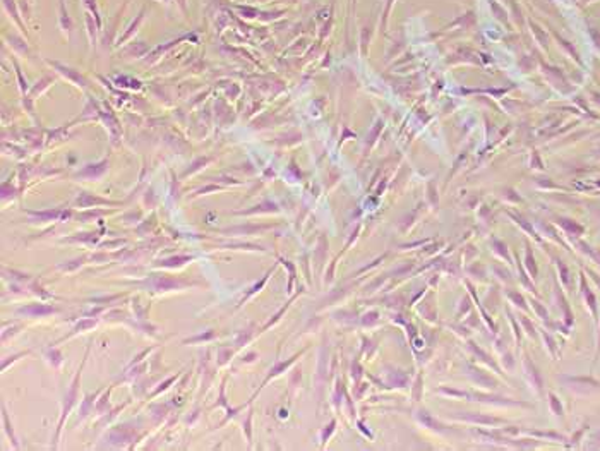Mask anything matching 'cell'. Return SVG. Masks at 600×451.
<instances>
[{
	"instance_id": "obj_10",
	"label": "cell",
	"mask_w": 600,
	"mask_h": 451,
	"mask_svg": "<svg viewBox=\"0 0 600 451\" xmlns=\"http://www.w3.org/2000/svg\"><path fill=\"white\" fill-rule=\"evenodd\" d=\"M144 16H146V7H142L141 11H139L137 14H136L134 21H132L131 24H129V28L125 29V33L122 35V36H119V40H117V47H120V45H125L129 40H131L132 36H134L136 33H137V31H139V26H141L142 21H144Z\"/></svg>"
},
{
	"instance_id": "obj_35",
	"label": "cell",
	"mask_w": 600,
	"mask_h": 451,
	"mask_svg": "<svg viewBox=\"0 0 600 451\" xmlns=\"http://www.w3.org/2000/svg\"><path fill=\"white\" fill-rule=\"evenodd\" d=\"M171 382H175V378H170V379H167V381H165V382H163V384H160V388H156V389H154V391H153V397H156V395H158V393H161V391H165V389H167V388H168V386H170V384H171Z\"/></svg>"
},
{
	"instance_id": "obj_37",
	"label": "cell",
	"mask_w": 600,
	"mask_h": 451,
	"mask_svg": "<svg viewBox=\"0 0 600 451\" xmlns=\"http://www.w3.org/2000/svg\"><path fill=\"white\" fill-rule=\"evenodd\" d=\"M29 352H21V353H17V355H12V357H9V360H4V362H2V369H7V365H9V362H14V360H17L19 357H24V355H28Z\"/></svg>"
},
{
	"instance_id": "obj_38",
	"label": "cell",
	"mask_w": 600,
	"mask_h": 451,
	"mask_svg": "<svg viewBox=\"0 0 600 451\" xmlns=\"http://www.w3.org/2000/svg\"><path fill=\"white\" fill-rule=\"evenodd\" d=\"M509 298H511L513 302H516V306H523V297H520L516 292H509Z\"/></svg>"
},
{
	"instance_id": "obj_33",
	"label": "cell",
	"mask_w": 600,
	"mask_h": 451,
	"mask_svg": "<svg viewBox=\"0 0 600 451\" xmlns=\"http://www.w3.org/2000/svg\"><path fill=\"white\" fill-rule=\"evenodd\" d=\"M377 317H379V314L377 312H367L364 316V319H362V324H364V326H369V324H374L376 321H377Z\"/></svg>"
},
{
	"instance_id": "obj_7",
	"label": "cell",
	"mask_w": 600,
	"mask_h": 451,
	"mask_svg": "<svg viewBox=\"0 0 600 451\" xmlns=\"http://www.w3.org/2000/svg\"><path fill=\"white\" fill-rule=\"evenodd\" d=\"M57 312V307L48 306V304H29V306L19 307V316H29V317H45L48 314Z\"/></svg>"
},
{
	"instance_id": "obj_39",
	"label": "cell",
	"mask_w": 600,
	"mask_h": 451,
	"mask_svg": "<svg viewBox=\"0 0 600 451\" xmlns=\"http://www.w3.org/2000/svg\"><path fill=\"white\" fill-rule=\"evenodd\" d=\"M353 367H355V371H359V364H357V362H353ZM359 378H360V372H355V381H359Z\"/></svg>"
},
{
	"instance_id": "obj_9",
	"label": "cell",
	"mask_w": 600,
	"mask_h": 451,
	"mask_svg": "<svg viewBox=\"0 0 600 451\" xmlns=\"http://www.w3.org/2000/svg\"><path fill=\"white\" fill-rule=\"evenodd\" d=\"M2 5H4V9H5V12L9 14V17L12 19V22L17 26L19 31L24 33V36L28 38V29H26V24H24V21H22L21 11L17 9V5H16L14 0H2Z\"/></svg>"
},
{
	"instance_id": "obj_23",
	"label": "cell",
	"mask_w": 600,
	"mask_h": 451,
	"mask_svg": "<svg viewBox=\"0 0 600 451\" xmlns=\"http://www.w3.org/2000/svg\"><path fill=\"white\" fill-rule=\"evenodd\" d=\"M47 359L50 360L53 367H60V365H62V362H64L62 353L58 352L57 348H53V347H50V348L47 350Z\"/></svg>"
},
{
	"instance_id": "obj_8",
	"label": "cell",
	"mask_w": 600,
	"mask_h": 451,
	"mask_svg": "<svg viewBox=\"0 0 600 451\" xmlns=\"http://www.w3.org/2000/svg\"><path fill=\"white\" fill-rule=\"evenodd\" d=\"M58 26L62 29V33L66 35L67 40H70L74 29V21L69 16V11L66 7V0H58Z\"/></svg>"
},
{
	"instance_id": "obj_20",
	"label": "cell",
	"mask_w": 600,
	"mask_h": 451,
	"mask_svg": "<svg viewBox=\"0 0 600 451\" xmlns=\"http://www.w3.org/2000/svg\"><path fill=\"white\" fill-rule=\"evenodd\" d=\"M184 40H189V35H187V36H180V38H177V40H171V41H168L167 45H163V47H158L156 50H153V53L149 55V62H153V60H156L158 57H160L161 53H165V52L167 50H170L171 47H175V45L177 43H180V41H184Z\"/></svg>"
},
{
	"instance_id": "obj_5",
	"label": "cell",
	"mask_w": 600,
	"mask_h": 451,
	"mask_svg": "<svg viewBox=\"0 0 600 451\" xmlns=\"http://www.w3.org/2000/svg\"><path fill=\"white\" fill-rule=\"evenodd\" d=\"M108 170V160H102V161H96V163H89L83 168V170L77 172L74 177L76 178H87V180H98L102 178L103 175L106 173Z\"/></svg>"
},
{
	"instance_id": "obj_32",
	"label": "cell",
	"mask_w": 600,
	"mask_h": 451,
	"mask_svg": "<svg viewBox=\"0 0 600 451\" xmlns=\"http://www.w3.org/2000/svg\"><path fill=\"white\" fill-rule=\"evenodd\" d=\"M216 336L215 331H207L206 335H197L190 340H186V343H196V342H206V340H213Z\"/></svg>"
},
{
	"instance_id": "obj_13",
	"label": "cell",
	"mask_w": 600,
	"mask_h": 451,
	"mask_svg": "<svg viewBox=\"0 0 600 451\" xmlns=\"http://www.w3.org/2000/svg\"><path fill=\"white\" fill-rule=\"evenodd\" d=\"M127 4H129V0H124V4H122V7L119 9V12H117V14H115V17L112 19V22H110V26H108V28H106V33H105V45H106V43H110V41L113 40V36H115V33H117V26H119L120 19H122V14H124V11H125V7H127Z\"/></svg>"
},
{
	"instance_id": "obj_14",
	"label": "cell",
	"mask_w": 600,
	"mask_h": 451,
	"mask_svg": "<svg viewBox=\"0 0 600 451\" xmlns=\"http://www.w3.org/2000/svg\"><path fill=\"white\" fill-rule=\"evenodd\" d=\"M300 355H302V353H297V355H293V357H291V359L285 360V362H278V364L274 365V367L271 369V371H269L268 378H266L264 381H262V386H261V388H264V386H266V382H268V381H271V379H273V378H276L278 374H281V372H285V369H288V367H290V365L293 364L295 360H297Z\"/></svg>"
},
{
	"instance_id": "obj_11",
	"label": "cell",
	"mask_w": 600,
	"mask_h": 451,
	"mask_svg": "<svg viewBox=\"0 0 600 451\" xmlns=\"http://www.w3.org/2000/svg\"><path fill=\"white\" fill-rule=\"evenodd\" d=\"M134 437H136V433L134 431H129L127 427H119V429L110 431V441H112L115 446L129 443V441H132Z\"/></svg>"
},
{
	"instance_id": "obj_3",
	"label": "cell",
	"mask_w": 600,
	"mask_h": 451,
	"mask_svg": "<svg viewBox=\"0 0 600 451\" xmlns=\"http://www.w3.org/2000/svg\"><path fill=\"white\" fill-rule=\"evenodd\" d=\"M26 215L29 216V222L47 223V222H58V220H69L72 213L69 209H43V211H33V209H26Z\"/></svg>"
},
{
	"instance_id": "obj_15",
	"label": "cell",
	"mask_w": 600,
	"mask_h": 451,
	"mask_svg": "<svg viewBox=\"0 0 600 451\" xmlns=\"http://www.w3.org/2000/svg\"><path fill=\"white\" fill-rule=\"evenodd\" d=\"M192 256H171V258L161 259L156 262V266H163V268H175V266H182L186 262L192 261Z\"/></svg>"
},
{
	"instance_id": "obj_29",
	"label": "cell",
	"mask_w": 600,
	"mask_h": 451,
	"mask_svg": "<svg viewBox=\"0 0 600 451\" xmlns=\"http://www.w3.org/2000/svg\"><path fill=\"white\" fill-rule=\"evenodd\" d=\"M2 415H4V426H5V431H7V434H9V436H11L12 444H14V448H19V444H17V437H16V436H14V433H12V426H11V424H9L7 412H5V408H2Z\"/></svg>"
},
{
	"instance_id": "obj_22",
	"label": "cell",
	"mask_w": 600,
	"mask_h": 451,
	"mask_svg": "<svg viewBox=\"0 0 600 451\" xmlns=\"http://www.w3.org/2000/svg\"><path fill=\"white\" fill-rule=\"evenodd\" d=\"M12 64H14V70H16V76H17V83H19V89H21V93H22V96L26 95V93L29 91V86H28V81H26V77L22 76V70H21V67H19V64L16 62L14 58H12Z\"/></svg>"
},
{
	"instance_id": "obj_4",
	"label": "cell",
	"mask_w": 600,
	"mask_h": 451,
	"mask_svg": "<svg viewBox=\"0 0 600 451\" xmlns=\"http://www.w3.org/2000/svg\"><path fill=\"white\" fill-rule=\"evenodd\" d=\"M142 287L149 288V290L153 292H168V290H175V288H182L184 281L180 280H173V278H168V277H160V275H153V277H149L148 280L142 281Z\"/></svg>"
},
{
	"instance_id": "obj_28",
	"label": "cell",
	"mask_w": 600,
	"mask_h": 451,
	"mask_svg": "<svg viewBox=\"0 0 600 451\" xmlns=\"http://www.w3.org/2000/svg\"><path fill=\"white\" fill-rule=\"evenodd\" d=\"M271 273H273V269H271V271H268V273H266V275H264V278H262V280H261V281H259V283H256V285H254V287H252V288H251V290H249V292H247V294H245V297H244V298H242V300H240V306H242V304H244V302H245V300H247V298H249V297H252V295H254V294H256V292H259V290H261V288H262V287H264L266 280H268V277H269V275H271Z\"/></svg>"
},
{
	"instance_id": "obj_34",
	"label": "cell",
	"mask_w": 600,
	"mask_h": 451,
	"mask_svg": "<svg viewBox=\"0 0 600 451\" xmlns=\"http://www.w3.org/2000/svg\"><path fill=\"white\" fill-rule=\"evenodd\" d=\"M335 426H336V422H335V420H331V424L327 426V429H324V431H323V443H326V441H327V437L331 436V433H333V431H335Z\"/></svg>"
},
{
	"instance_id": "obj_2",
	"label": "cell",
	"mask_w": 600,
	"mask_h": 451,
	"mask_svg": "<svg viewBox=\"0 0 600 451\" xmlns=\"http://www.w3.org/2000/svg\"><path fill=\"white\" fill-rule=\"evenodd\" d=\"M45 60H47L48 66L53 67L60 76L66 77V79L69 81V83H72L74 86L81 87V89H87V79L79 72V70L72 69V67L66 66V64H62V62H57V60H50V58H45Z\"/></svg>"
},
{
	"instance_id": "obj_18",
	"label": "cell",
	"mask_w": 600,
	"mask_h": 451,
	"mask_svg": "<svg viewBox=\"0 0 600 451\" xmlns=\"http://www.w3.org/2000/svg\"><path fill=\"white\" fill-rule=\"evenodd\" d=\"M4 36H5V40L9 41V45H11V47L14 48V50H17L21 55H28V53H29L28 45L24 43V40H22V38H17V36H14V35H7V33H5Z\"/></svg>"
},
{
	"instance_id": "obj_19",
	"label": "cell",
	"mask_w": 600,
	"mask_h": 451,
	"mask_svg": "<svg viewBox=\"0 0 600 451\" xmlns=\"http://www.w3.org/2000/svg\"><path fill=\"white\" fill-rule=\"evenodd\" d=\"M95 326H96V321H95V319H81L79 323H77L76 326L72 328V331H70L69 335H67L64 340L72 338V336L77 335V333H83L84 330H91V328H95Z\"/></svg>"
},
{
	"instance_id": "obj_30",
	"label": "cell",
	"mask_w": 600,
	"mask_h": 451,
	"mask_svg": "<svg viewBox=\"0 0 600 451\" xmlns=\"http://www.w3.org/2000/svg\"><path fill=\"white\" fill-rule=\"evenodd\" d=\"M29 4H31V2H28V0H19V11H21V16H22V19H31V7H29Z\"/></svg>"
},
{
	"instance_id": "obj_1",
	"label": "cell",
	"mask_w": 600,
	"mask_h": 451,
	"mask_svg": "<svg viewBox=\"0 0 600 451\" xmlns=\"http://www.w3.org/2000/svg\"><path fill=\"white\" fill-rule=\"evenodd\" d=\"M84 364H86V360H83V364H81V367L77 369L76 376H74L72 382H70L69 389H67L66 397H64L62 414H60V418H58V427H57V433H55V443H53V448L57 446V441H58V437H60V433H62V427H64V422H66V418L69 417V414H70V412H72V408L76 407V403H77V391H79L81 372H83Z\"/></svg>"
},
{
	"instance_id": "obj_24",
	"label": "cell",
	"mask_w": 600,
	"mask_h": 451,
	"mask_svg": "<svg viewBox=\"0 0 600 451\" xmlns=\"http://www.w3.org/2000/svg\"><path fill=\"white\" fill-rule=\"evenodd\" d=\"M50 83H51V77H43V79H40L36 83V86L33 87V89H31V91H29V96H31V98H36L38 95H40L41 91H43V89H47L48 86H50Z\"/></svg>"
},
{
	"instance_id": "obj_25",
	"label": "cell",
	"mask_w": 600,
	"mask_h": 451,
	"mask_svg": "<svg viewBox=\"0 0 600 451\" xmlns=\"http://www.w3.org/2000/svg\"><path fill=\"white\" fill-rule=\"evenodd\" d=\"M98 393H100V391H96V393H93V395H87L86 400L83 401V405H81V418L86 417V415L89 414V412H91L93 403H95V398L98 397Z\"/></svg>"
},
{
	"instance_id": "obj_26",
	"label": "cell",
	"mask_w": 600,
	"mask_h": 451,
	"mask_svg": "<svg viewBox=\"0 0 600 451\" xmlns=\"http://www.w3.org/2000/svg\"><path fill=\"white\" fill-rule=\"evenodd\" d=\"M117 86H122V87H132V89H139V87H141V83H139V81H136V79H132V77H125V76H120V77H117Z\"/></svg>"
},
{
	"instance_id": "obj_12",
	"label": "cell",
	"mask_w": 600,
	"mask_h": 451,
	"mask_svg": "<svg viewBox=\"0 0 600 451\" xmlns=\"http://www.w3.org/2000/svg\"><path fill=\"white\" fill-rule=\"evenodd\" d=\"M84 19H86V31H87V36H89V43L91 47L95 48L96 47V41H98V33H100V28L96 24V19L91 12H84Z\"/></svg>"
},
{
	"instance_id": "obj_31",
	"label": "cell",
	"mask_w": 600,
	"mask_h": 451,
	"mask_svg": "<svg viewBox=\"0 0 600 451\" xmlns=\"http://www.w3.org/2000/svg\"><path fill=\"white\" fill-rule=\"evenodd\" d=\"M232 350L230 348H218V364L220 365H223V364H226V362H228V359L230 357H232Z\"/></svg>"
},
{
	"instance_id": "obj_36",
	"label": "cell",
	"mask_w": 600,
	"mask_h": 451,
	"mask_svg": "<svg viewBox=\"0 0 600 451\" xmlns=\"http://www.w3.org/2000/svg\"><path fill=\"white\" fill-rule=\"evenodd\" d=\"M251 420H252V412H249L247 418H245V424H244V429H245V434H247V439L251 441L252 439V434H251Z\"/></svg>"
},
{
	"instance_id": "obj_17",
	"label": "cell",
	"mask_w": 600,
	"mask_h": 451,
	"mask_svg": "<svg viewBox=\"0 0 600 451\" xmlns=\"http://www.w3.org/2000/svg\"><path fill=\"white\" fill-rule=\"evenodd\" d=\"M458 418H462V420H466V422L484 424V426H491V424H502L501 418L482 417V415H458Z\"/></svg>"
},
{
	"instance_id": "obj_6",
	"label": "cell",
	"mask_w": 600,
	"mask_h": 451,
	"mask_svg": "<svg viewBox=\"0 0 600 451\" xmlns=\"http://www.w3.org/2000/svg\"><path fill=\"white\" fill-rule=\"evenodd\" d=\"M76 204L79 208H96V206H119V201H110V199H103V197H98V196H93L89 192H79L76 199Z\"/></svg>"
},
{
	"instance_id": "obj_21",
	"label": "cell",
	"mask_w": 600,
	"mask_h": 451,
	"mask_svg": "<svg viewBox=\"0 0 600 451\" xmlns=\"http://www.w3.org/2000/svg\"><path fill=\"white\" fill-rule=\"evenodd\" d=\"M62 242H86V244H96L98 242V235L96 233H77L69 239H64Z\"/></svg>"
},
{
	"instance_id": "obj_27",
	"label": "cell",
	"mask_w": 600,
	"mask_h": 451,
	"mask_svg": "<svg viewBox=\"0 0 600 451\" xmlns=\"http://www.w3.org/2000/svg\"><path fill=\"white\" fill-rule=\"evenodd\" d=\"M83 262H84V258H79V259H72V261H69V262H62V264H58L57 268L60 269V271H76L77 268L83 266Z\"/></svg>"
},
{
	"instance_id": "obj_16",
	"label": "cell",
	"mask_w": 600,
	"mask_h": 451,
	"mask_svg": "<svg viewBox=\"0 0 600 451\" xmlns=\"http://www.w3.org/2000/svg\"><path fill=\"white\" fill-rule=\"evenodd\" d=\"M81 2H83V7H84V11H87V12H91V14H93V16H95V19H96V24H98L100 31H102V29H103V19H102V14H100V7H98V2H96V0H81Z\"/></svg>"
}]
</instances>
